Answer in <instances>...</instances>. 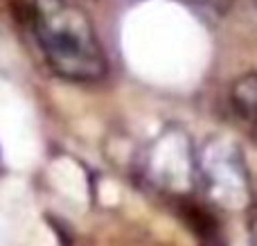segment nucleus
<instances>
[{
  "mask_svg": "<svg viewBox=\"0 0 257 246\" xmlns=\"http://www.w3.org/2000/svg\"><path fill=\"white\" fill-rule=\"evenodd\" d=\"M30 18L45 63L57 77L75 84H95L106 77L108 63L95 25L79 5L34 0Z\"/></svg>",
  "mask_w": 257,
  "mask_h": 246,
  "instance_id": "1",
  "label": "nucleus"
},
{
  "mask_svg": "<svg viewBox=\"0 0 257 246\" xmlns=\"http://www.w3.org/2000/svg\"><path fill=\"white\" fill-rule=\"evenodd\" d=\"M232 106L248 125L257 127V72L241 75L232 84Z\"/></svg>",
  "mask_w": 257,
  "mask_h": 246,
  "instance_id": "2",
  "label": "nucleus"
},
{
  "mask_svg": "<svg viewBox=\"0 0 257 246\" xmlns=\"http://www.w3.org/2000/svg\"><path fill=\"white\" fill-rule=\"evenodd\" d=\"M192 5L201 9H208V12L217 14V16H223L226 12H230V7L235 5V0H190Z\"/></svg>",
  "mask_w": 257,
  "mask_h": 246,
  "instance_id": "3",
  "label": "nucleus"
}]
</instances>
